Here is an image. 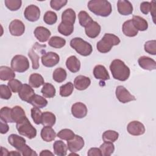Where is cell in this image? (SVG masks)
Segmentation results:
<instances>
[{"label":"cell","mask_w":156,"mask_h":156,"mask_svg":"<svg viewBox=\"0 0 156 156\" xmlns=\"http://www.w3.org/2000/svg\"><path fill=\"white\" fill-rule=\"evenodd\" d=\"M40 155L41 156H48V155H54V154L52 153L49 150H43L40 153Z\"/></svg>","instance_id":"56"},{"label":"cell","mask_w":156,"mask_h":156,"mask_svg":"<svg viewBox=\"0 0 156 156\" xmlns=\"http://www.w3.org/2000/svg\"><path fill=\"white\" fill-rule=\"evenodd\" d=\"M57 14L52 11H47L43 16V21L49 25H52L57 22Z\"/></svg>","instance_id":"43"},{"label":"cell","mask_w":156,"mask_h":156,"mask_svg":"<svg viewBox=\"0 0 156 156\" xmlns=\"http://www.w3.org/2000/svg\"><path fill=\"white\" fill-rule=\"evenodd\" d=\"M99 149H101L102 155L110 156L115 151V146L113 143L111 142H104L100 146Z\"/></svg>","instance_id":"37"},{"label":"cell","mask_w":156,"mask_h":156,"mask_svg":"<svg viewBox=\"0 0 156 156\" xmlns=\"http://www.w3.org/2000/svg\"><path fill=\"white\" fill-rule=\"evenodd\" d=\"M93 75L97 79L106 80L110 79L109 74L105 67L101 65H96L93 69Z\"/></svg>","instance_id":"22"},{"label":"cell","mask_w":156,"mask_h":156,"mask_svg":"<svg viewBox=\"0 0 156 156\" xmlns=\"http://www.w3.org/2000/svg\"><path fill=\"white\" fill-rule=\"evenodd\" d=\"M0 96L2 99H9L12 96V92L10 88L5 85H0Z\"/></svg>","instance_id":"49"},{"label":"cell","mask_w":156,"mask_h":156,"mask_svg":"<svg viewBox=\"0 0 156 156\" xmlns=\"http://www.w3.org/2000/svg\"><path fill=\"white\" fill-rule=\"evenodd\" d=\"M58 31L63 35L69 36L74 31V25H71L61 22L58 26Z\"/></svg>","instance_id":"39"},{"label":"cell","mask_w":156,"mask_h":156,"mask_svg":"<svg viewBox=\"0 0 156 156\" xmlns=\"http://www.w3.org/2000/svg\"><path fill=\"white\" fill-rule=\"evenodd\" d=\"M151 9V3L149 2H143L140 4V10L145 15L148 14Z\"/></svg>","instance_id":"52"},{"label":"cell","mask_w":156,"mask_h":156,"mask_svg":"<svg viewBox=\"0 0 156 156\" xmlns=\"http://www.w3.org/2000/svg\"><path fill=\"white\" fill-rule=\"evenodd\" d=\"M144 51L151 55H155L156 54V41L155 40H149L144 44Z\"/></svg>","instance_id":"47"},{"label":"cell","mask_w":156,"mask_h":156,"mask_svg":"<svg viewBox=\"0 0 156 156\" xmlns=\"http://www.w3.org/2000/svg\"><path fill=\"white\" fill-rule=\"evenodd\" d=\"M110 69L113 78L119 81H125L130 76L129 68L119 59H115L112 62Z\"/></svg>","instance_id":"1"},{"label":"cell","mask_w":156,"mask_h":156,"mask_svg":"<svg viewBox=\"0 0 156 156\" xmlns=\"http://www.w3.org/2000/svg\"><path fill=\"white\" fill-rule=\"evenodd\" d=\"M34 34L35 38L41 43L47 41L51 35L50 30L43 26H38L36 27L34 30Z\"/></svg>","instance_id":"17"},{"label":"cell","mask_w":156,"mask_h":156,"mask_svg":"<svg viewBox=\"0 0 156 156\" xmlns=\"http://www.w3.org/2000/svg\"><path fill=\"white\" fill-rule=\"evenodd\" d=\"M118 136L119 134L117 132L112 130H108L103 133L102 140L104 142L113 143L118 140Z\"/></svg>","instance_id":"38"},{"label":"cell","mask_w":156,"mask_h":156,"mask_svg":"<svg viewBox=\"0 0 156 156\" xmlns=\"http://www.w3.org/2000/svg\"><path fill=\"white\" fill-rule=\"evenodd\" d=\"M84 146V140L78 135H75L74 138L67 141V147L71 152H76L81 150Z\"/></svg>","instance_id":"11"},{"label":"cell","mask_w":156,"mask_h":156,"mask_svg":"<svg viewBox=\"0 0 156 156\" xmlns=\"http://www.w3.org/2000/svg\"><path fill=\"white\" fill-rule=\"evenodd\" d=\"M29 103L34 107L42 108L48 105V101L44 97L35 94Z\"/></svg>","instance_id":"33"},{"label":"cell","mask_w":156,"mask_h":156,"mask_svg":"<svg viewBox=\"0 0 156 156\" xmlns=\"http://www.w3.org/2000/svg\"><path fill=\"white\" fill-rule=\"evenodd\" d=\"M67 2V0H51L50 5L52 9L59 10L66 4Z\"/></svg>","instance_id":"50"},{"label":"cell","mask_w":156,"mask_h":156,"mask_svg":"<svg viewBox=\"0 0 156 156\" xmlns=\"http://www.w3.org/2000/svg\"><path fill=\"white\" fill-rule=\"evenodd\" d=\"M41 137L46 142H51L56 137L54 130L49 126H44L41 130Z\"/></svg>","instance_id":"26"},{"label":"cell","mask_w":156,"mask_h":156,"mask_svg":"<svg viewBox=\"0 0 156 156\" xmlns=\"http://www.w3.org/2000/svg\"><path fill=\"white\" fill-rule=\"evenodd\" d=\"M76 13L72 9H67L62 14V22L63 23L74 25L76 21Z\"/></svg>","instance_id":"25"},{"label":"cell","mask_w":156,"mask_h":156,"mask_svg":"<svg viewBox=\"0 0 156 156\" xmlns=\"http://www.w3.org/2000/svg\"><path fill=\"white\" fill-rule=\"evenodd\" d=\"M41 92L44 98H52L55 96L56 91L53 85L50 83H44L41 90Z\"/></svg>","instance_id":"34"},{"label":"cell","mask_w":156,"mask_h":156,"mask_svg":"<svg viewBox=\"0 0 156 156\" xmlns=\"http://www.w3.org/2000/svg\"><path fill=\"white\" fill-rule=\"evenodd\" d=\"M16 127L20 135L26 136L29 139H32L37 135L36 129L31 124L26 116L16 123Z\"/></svg>","instance_id":"4"},{"label":"cell","mask_w":156,"mask_h":156,"mask_svg":"<svg viewBox=\"0 0 156 156\" xmlns=\"http://www.w3.org/2000/svg\"><path fill=\"white\" fill-rule=\"evenodd\" d=\"M151 13L152 16V18L154 19H154H155V9H156V5H155V1H152L151 2Z\"/></svg>","instance_id":"55"},{"label":"cell","mask_w":156,"mask_h":156,"mask_svg":"<svg viewBox=\"0 0 156 156\" xmlns=\"http://www.w3.org/2000/svg\"><path fill=\"white\" fill-rule=\"evenodd\" d=\"M29 83L33 88H38L44 84V80L41 74L34 73L29 78Z\"/></svg>","instance_id":"31"},{"label":"cell","mask_w":156,"mask_h":156,"mask_svg":"<svg viewBox=\"0 0 156 156\" xmlns=\"http://www.w3.org/2000/svg\"><path fill=\"white\" fill-rule=\"evenodd\" d=\"M56 121V118L54 113L50 112H45L42 114L41 124L44 126H53Z\"/></svg>","instance_id":"32"},{"label":"cell","mask_w":156,"mask_h":156,"mask_svg":"<svg viewBox=\"0 0 156 156\" xmlns=\"http://www.w3.org/2000/svg\"><path fill=\"white\" fill-rule=\"evenodd\" d=\"M69 155H78V154H74V152H72V153H71Z\"/></svg>","instance_id":"57"},{"label":"cell","mask_w":156,"mask_h":156,"mask_svg":"<svg viewBox=\"0 0 156 156\" xmlns=\"http://www.w3.org/2000/svg\"><path fill=\"white\" fill-rule=\"evenodd\" d=\"M9 129V127L7 122L1 120V133L4 134L6 133Z\"/></svg>","instance_id":"54"},{"label":"cell","mask_w":156,"mask_h":156,"mask_svg":"<svg viewBox=\"0 0 156 156\" xmlns=\"http://www.w3.org/2000/svg\"><path fill=\"white\" fill-rule=\"evenodd\" d=\"M41 60L43 66L51 68L58 63L60 61V57L55 52H48L41 55Z\"/></svg>","instance_id":"9"},{"label":"cell","mask_w":156,"mask_h":156,"mask_svg":"<svg viewBox=\"0 0 156 156\" xmlns=\"http://www.w3.org/2000/svg\"><path fill=\"white\" fill-rule=\"evenodd\" d=\"M42 114L43 113L40 110V108L37 107L31 108V117L36 124H41Z\"/></svg>","instance_id":"46"},{"label":"cell","mask_w":156,"mask_h":156,"mask_svg":"<svg viewBox=\"0 0 156 156\" xmlns=\"http://www.w3.org/2000/svg\"><path fill=\"white\" fill-rule=\"evenodd\" d=\"M26 116L24 110L20 106L16 105L12 108L11 117L13 122L17 123Z\"/></svg>","instance_id":"28"},{"label":"cell","mask_w":156,"mask_h":156,"mask_svg":"<svg viewBox=\"0 0 156 156\" xmlns=\"http://www.w3.org/2000/svg\"><path fill=\"white\" fill-rule=\"evenodd\" d=\"M66 66L71 72L76 73L80 70V62L75 55H71L67 58L66 61Z\"/></svg>","instance_id":"24"},{"label":"cell","mask_w":156,"mask_h":156,"mask_svg":"<svg viewBox=\"0 0 156 156\" xmlns=\"http://www.w3.org/2000/svg\"><path fill=\"white\" fill-rule=\"evenodd\" d=\"M91 83V80L88 77L79 75L77 76L74 80V85L75 88L80 91L87 89Z\"/></svg>","instance_id":"20"},{"label":"cell","mask_w":156,"mask_h":156,"mask_svg":"<svg viewBox=\"0 0 156 156\" xmlns=\"http://www.w3.org/2000/svg\"><path fill=\"white\" fill-rule=\"evenodd\" d=\"M74 90L73 83L69 82L60 87V95L62 97H68L70 96Z\"/></svg>","instance_id":"40"},{"label":"cell","mask_w":156,"mask_h":156,"mask_svg":"<svg viewBox=\"0 0 156 156\" xmlns=\"http://www.w3.org/2000/svg\"><path fill=\"white\" fill-rule=\"evenodd\" d=\"M127 130L129 134L133 136L141 135L145 132L144 126L138 121H133L130 122L127 125Z\"/></svg>","instance_id":"13"},{"label":"cell","mask_w":156,"mask_h":156,"mask_svg":"<svg viewBox=\"0 0 156 156\" xmlns=\"http://www.w3.org/2000/svg\"><path fill=\"white\" fill-rule=\"evenodd\" d=\"M24 16L25 18L29 21H37L40 16V10L39 7L35 5H29L24 10Z\"/></svg>","instance_id":"10"},{"label":"cell","mask_w":156,"mask_h":156,"mask_svg":"<svg viewBox=\"0 0 156 156\" xmlns=\"http://www.w3.org/2000/svg\"><path fill=\"white\" fill-rule=\"evenodd\" d=\"M67 76V73L62 68H56L52 74V79H54V81L58 82V83H61L65 80L66 79Z\"/></svg>","instance_id":"35"},{"label":"cell","mask_w":156,"mask_h":156,"mask_svg":"<svg viewBox=\"0 0 156 156\" xmlns=\"http://www.w3.org/2000/svg\"><path fill=\"white\" fill-rule=\"evenodd\" d=\"M9 143L15 147L18 151H20L26 144V140L16 134H11L8 137Z\"/></svg>","instance_id":"18"},{"label":"cell","mask_w":156,"mask_h":156,"mask_svg":"<svg viewBox=\"0 0 156 156\" xmlns=\"http://www.w3.org/2000/svg\"><path fill=\"white\" fill-rule=\"evenodd\" d=\"M57 136L62 140L68 141L74 138L75 134L70 129H63L59 131L57 133Z\"/></svg>","instance_id":"45"},{"label":"cell","mask_w":156,"mask_h":156,"mask_svg":"<svg viewBox=\"0 0 156 156\" xmlns=\"http://www.w3.org/2000/svg\"><path fill=\"white\" fill-rule=\"evenodd\" d=\"M48 44L52 48L59 49V48H62L65 45L66 40L62 37H58V36H54L49 39L48 41Z\"/></svg>","instance_id":"36"},{"label":"cell","mask_w":156,"mask_h":156,"mask_svg":"<svg viewBox=\"0 0 156 156\" xmlns=\"http://www.w3.org/2000/svg\"><path fill=\"white\" fill-rule=\"evenodd\" d=\"M46 46L40 44L36 42L32 48L29 51L28 55L31 60L32 64V68L34 69H37L39 68V59L40 55H43L45 53L44 50L43 49Z\"/></svg>","instance_id":"6"},{"label":"cell","mask_w":156,"mask_h":156,"mask_svg":"<svg viewBox=\"0 0 156 156\" xmlns=\"http://www.w3.org/2000/svg\"><path fill=\"white\" fill-rule=\"evenodd\" d=\"M120 39L116 35L112 34H105L102 39L97 43L96 48L101 53L109 52L113 46L119 44Z\"/></svg>","instance_id":"3"},{"label":"cell","mask_w":156,"mask_h":156,"mask_svg":"<svg viewBox=\"0 0 156 156\" xmlns=\"http://www.w3.org/2000/svg\"><path fill=\"white\" fill-rule=\"evenodd\" d=\"M132 24L134 27L138 30L140 31L146 30L148 28V23L147 21L143 18L140 16H133L132 19L131 20Z\"/></svg>","instance_id":"27"},{"label":"cell","mask_w":156,"mask_h":156,"mask_svg":"<svg viewBox=\"0 0 156 156\" xmlns=\"http://www.w3.org/2000/svg\"><path fill=\"white\" fill-rule=\"evenodd\" d=\"M118 12L122 15H129L132 13L133 6L130 1L126 0H119L117 2Z\"/></svg>","instance_id":"19"},{"label":"cell","mask_w":156,"mask_h":156,"mask_svg":"<svg viewBox=\"0 0 156 156\" xmlns=\"http://www.w3.org/2000/svg\"><path fill=\"white\" fill-rule=\"evenodd\" d=\"M87 106L80 102H76L71 107V113L74 117L76 118H83L85 117L87 114Z\"/></svg>","instance_id":"15"},{"label":"cell","mask_w":156,"mask_h":156,"mask_svg":"<svg viewBox=\"0 0 156 156\" xmlns=\"http://www.w3.org/2000/svg\"><path fill=\"white\" fill-rule=\"evenodd\" d=\"M87 6L92 13L102 17L108 16L112 11L111 4L106 0H91Z\"/></svg>","instance_id":"2"},{"label":"cell","mask_w":156,"mask_h":156,"mask_svg":"<svg viewBox=\"0 0 156 156\" xmlns=\"http://www.w3.org/2000/svg\"><path fill=\"white\" fill-rule=\"evenodd\" d=\"M21 154L23 156H34V155H37V154L29 146L26 144L20 151Z\"/></svg>","instance_id":"51"},{"label":"cell","mask_w":156,"mask_h":156,"mask_svg":"<svg viewBox=\"0 0 156 156\" xmlns=\"http://www.w3.org/2000/svg\"><path fill=\"white\" fill-rule=\"evenodd\" d=\"M88 155L89 156H101L102 155V153L101 149L97 147H91L89 149L88 152Z\"/></svg>","instance_id":"53"},{"label":"cell","mask_w":156,"mask_h":156,"mask_svg":"<svg viewBox=\"0 0 156 156\" xmlns=\"http://www.w3.org/2000/svg\"><path fill=\"white\" fill-rule=\"evenodd\" d=\"M85 28L86 35L91 38L97 37L100 34L101 30V26L94 21H92Z\"/></svg>","instance_id":"16"},{"label":"cell","mask_w":156,"mask_h":156,"mask_svg":"<svg viewBox=\"0 0 156 156\" xmlns=\"http://www.w3.org/2000/svg\"><path fill=\"white\" fill-rule=\"evenodd\" d=\"M9 29L12 35L19 37L24 34L25 31V26L21 21L19 20H14L10 22L9 26Z\"/></svg>","instance_id":"12"},{"label":"cell","mask_w":156,"mask_h":156,"mask_svg":"<svg viewBox=\"0 0 156 156\" xmlns=\"http://www.w3.org/2000/svg\"><path fill=\"white\" fill-rule=\"evenodd\" d=\"M11 68L14 71L24 73L29 68V60L23 55H16L11 60Z\"/></svg>","instance_id":"7"},{"label":"cell","mask_w":156,"mask_h":156,"mask_svg":"<svg viewBox=\"0 0 156 156\" xmlns=\"http://www.w3.org/2000/svg\"><path fill=\"white\" fill-rule=\"evenodd\" d=\"M70 46L78 54L85 57L90 55L93 51L91 45L79 37L73 38L70 41Z\"/></svg>","instance_id":"5"},{"label":"cell","mask_w":156,"mask_h":156,"mask_svg":"<svg viewBox=\"0 0 156 156\" xmlns=\"http://www.w3.org/2000/svg\"><path fill=\"white\" fill-rule=\"evenodd\" d=\"M53 149L55 155L58 156H65L67 154L68 147L63 141L57 140L54 143Z\"/></svg>","instance_id":"30"},{"label":"cell","mask_w":156,"mask_h":156,"mask_svg":"<svg viewBox=\"0 0 156 156\" xmlns=\"http://www.w3.org/2000/svg\"><path fill=\"white\" fill-rule=\"evenodd\" d=\"M12 108L8 107H2L0 110V118L1 120L5 122H13L11 117Z\"/></svg>","instance_id":"42"},{"label":"cell","mask_w":156,"mask_h":156,"mask_svg":"<svg viewBox=\"0 0 156 156\" xmlns=\"http://www.w3.org/2000/svg\"><path fill=\"white\" fill-rule=\"evenodd\" d=\"M115 94L118 101L123 104L136 100L135 97L131 94L129 91L122 85H119L116 87Z\"/></svg>","instance_id":"8"},{"label":"cell","mask_w":156,"mask_h":156,"mask_svg":"<svg viewBox=\"0 0 156 156\" xmlns=\"http://www.w3.org/2000/svg\"><path fill=\"white\" fill-rule=\"evenodd\" d=\"M140 66L146 70L152 71L156 68L155 61L147 56H141L138 60Z\"/></svg>","instance_id":"21"},{"label":"cell","mask_w":156,"mask_h":156,"mask_svg":"<svg viewBox=\"0 0 156 156\" xmlns=\"http://www.w3.org/2000/svg\"><path fill=\"white\" fill-rule=\"evenodd\" d=\"M15 77L14 71L6 66H0V79L1 80H10Z\"/></svg>","instance_id":"29"},{"label":"cell","mask_w":156,"mask_h":156,"mask_svg":"<svg viewBox=\"0 0 156 156\" xmlns=\"http://www.w3.org/2000/svg\"><path fill=\"white\" fill-rule=\"evenodd\" d=\"M7 85H8V87L10 88V89L12 90V91H13V93L18 92L23 85L22 83L20 80L15 79L10 80Z\"/></svg>","instance_id":"48"},{"label":"cell","mask_w":156,"mask_h":156,"mask_svg":"<svg viewBox=\"0 0 156 156\" xmlns=\"http://www.w3.org/2000/svg\"><path fill=\"white\" fill-rule=\"evenodd\" d=\"M123 34L129 37H133L138 34V30L134 27L133 24H132V20H129L126 21L123 24L122 27Z\"/></svg>","instance_id":"23"},{"label":"cell","mask_w":156,"mask_h":156,"mask_svg":"<svg viewBox=\"0 0 156 156\" xmlns=\"http://www.w3.org/2000/svg\"><path fill=\"white\" fill-rule=\"evenodd\" d=\"M35 92L32 87L30 85L24 83L23 84L22 87L18 91V96L20 98L27 103L29 102L30 99L34 96Z\"/></svg>","instance_id":"14"},{"label":"cell","mask_w":156,"mask_h":156,"mask_svg":"<svg viewBox=\"0 0 156 156\" xmlns=\"http://www.w3.org/2000/svg\"><path fill=\"white\" fill-rule=\"evenodd\" d=\"M4 3L7 8L11 11H16L20 9L22 4L21 0H5Z\"/></svg>","instance_id":"44"},{"label":"cell","mask_w":156,"mask_h":156,"mask_svg":"<svg viewBox=\"0 0 156 156\" xmlns=\"http://www.w3.org/2000/svg\"><path fill=\"white\" fill-rule=\"evenodd\" d=\"M78 18L79 21V24L81 26L85 27L90 23H91L93 20L91 17L88 15V13L85 11H80L78 14Z\"/></svg>","instance_id":"41"}]
</instances>
